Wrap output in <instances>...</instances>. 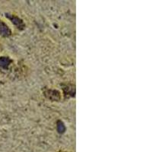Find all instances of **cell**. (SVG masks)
Masks as SVG:
<instances>
[{
    "instance_id": "cell-4",
    "label": "cell",
    "mask_w": 152,
    "mask_h": 152,
    "mask_svg": "<svg viewBox=\"0 0 152 152\" xmlns=\"http://www.w3.org/2000/svg\"><path fill=\"white\" fill-rule=\"evenodd\" d=\"M57 129L59 132H63L65 131V126L62 122H58V123H57Z\"/></svg>"
},
{
    "instance_id": "cell-1",
    "label": "cell",
    "mask_w": 152,
    "mask_h": 152,
    "mask_svg": "<svg viewBox=\"0 0 152 152\" xmlns=\"http://www.w3.org/2000/svg\"><path fill=\"white\" fill-rule=\"evenodd\" d=\"M11 34V31L9 27L2 21H0V35L3 37H9Z\"/></svg>"
},
{
    "instance_id": "cell-3",
    "label": "cell",
    "mask_w": 152,
    "mask_h": 152,
    "mask_svg": "<svg viewBox=\"0 0 152 152\" xmlns=\"http://www.w3.org/2000/svg\"><path fill=\"white\" fill-rule=\"evenodd\" d=\"M11 59L8 57H0V67L3 69H7L11 63Z\"/></svg>"
},
{
    "instance_id": "cell-2",
    "label": "cell",
    "mask_w": 152,
    "mask_h": 152,
    "mask_svg": "<svg viewBox=\"0 0 152 152\" xmlns=\"http://www.w3.org/2000/svg\"><path fill=\"white\" fill-rule=\"evenodd\" d=\"M6 16H7V17L9 18V19H11V20H12V22L14 23V24H15L16 26L18 27L19 28H24V24H23V22L19 18H18L15 17V16L10 15H6Z\"/></svg>"
}]
</instances>
